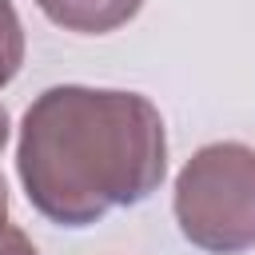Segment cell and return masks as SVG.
Instances as JSON below:
<instances>
[{"mask_svg": "<svg viewBox=\"0 0 255 255\" xmlns=\"http://www.w3.org/2000/svg\"><path fill=\"white\" fill-rule=\"evenodd\" d=\"M16 175L44 219L92 227L159 191L167 175L163 116L139 92L56 84L20 120Z\"/></svg>", "mask_w": 255, "mask_h": 255, "instance_id": "6da1fadb", "label": "cell"}, {"mask_svg": "<svg viewBox=\"0 0 255 255\" xmlns=\"http://www.w3.org/2000/svg\"><path fill=\"white\" fill-rule=\"evenodd\" d=\"M175 223L207 255L255 247V147L223 139L199 147L175 175Z\"/></svg>", "mask_w": 255, "mask_h": 255, "instance_id": "7a4b0ae2", "label": "cell"}, {"mask_svg": "<svg viewBox=\"0 0 255 255\" xmlns=\"http://www.w3.org/2000/svg\"><path fill=\"white\" fill-rule=\"evenodd\" d=\"M36 8L64 32L104 36L124 28L143 8V0H36Z\"/></svg>", "mask_w": 255, "mask_h": 255, "instance_id": "3957f363", "label": "cell"}, {"mask_svg": "<svg viewBox=\"0 0 255 255\" xmlns=\"http://www.w3.org/2000/svg\"><path fill=\"white\" fill-rule=\"evenodd\" d=\"M24 68V24L12 0H0V88H8Z\"/></svg>", "mask_w": 255, "mask_h": 255, "instance_id": "277c9868", "label": "cell"}, {"mask_svg": "<svg viewBox=\"0 0 255 255\" xmlns=\"http://www.w3.org/2000/svg\"><path fill=\"white\" fill-rule=\"evenodd\" d=\"M0 255H36V247L20 227H4L0 231Z\"/></svg>", "mask_w": 255, "mask_h": 255, "instance_id": "5b68a950", "label": "cell"}, {"mask_svg": "<svg viewBox=\"0 0 255 255\" xmlns=\"http://www.w3.org/2000/svg\"><path fill=\"white\" fill-rule=\"evenodd\" d=\"M8 227V187H4V175H0V231Z\"/></svg>", "mask_w": 255, "mask_h": 255, "instance_id": "8992f818", "label": "cell"}, {"mask_svg": "<svg viewBox=\"0 0 255 255\" xmlns=\"http://www.w3.org/2000/svg\"><path fill=\"white\" fill-rule=\"evenodd\" d=\"M4 143H8V112L0 108V151H4Z\"/></svg>", "mask_w": 255, "mask_h": 255, "instance_id": "52a82bcc", "label": "cell"}]
</instances>
